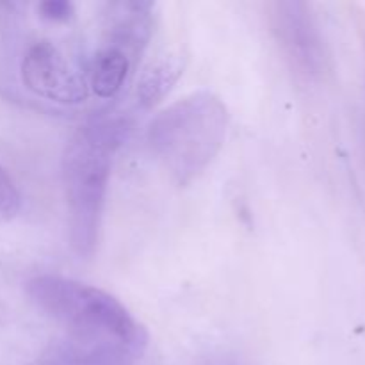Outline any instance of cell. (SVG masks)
Returning a JSON list of instances; mask_svg holds the SVG:
<instances>
[{
  "label": "cell",
  "instance_id": "1",
  "mask_svg": "<svg viewBox=\"0 0 365 365\" xmlns=\"http://www.w3.org/2000/svg\"><path fill=\"white\" fill-rule=\"evenodd\" d=\"M155 9L145 0L7 4L14 88L50 116L88 121L110 113L134 82Z\"/></svg>",
  "mask_w": 365,
  "mask_h": 365
},
{
  "label": "cell",
  "instance_id": "2",
  "mask_svg": "<svg viewBox=\"0 0 365 365\" xmlns=\"http://www.w3.org/2000/svg\"><path fill=\"white\" fill-rule=\"evenodd\" d=\"M27 294L64 334L46 346L43 365H135L148 348V331L109 292L73 278L39 274Z\"/></svg>",
  "mask_w": 365,
  "mask_h": 365
},
{
  "label": "cell",
  "instance_id": "3",
  "mask_svg": "<svg viewBox=\"0 0 365 365\" xmlns=\"http://www.w3.org/2000/svg\"><path fill=\"white\" fill-rule=\"evenodd\" d=\"M130 128V114L114 109L86 121L63 152L70 246L78 259H91L98 248L113 160Z\"/></svg>",
  "mask_w": 365,
  "mask_h": 365
},
{
  "label": "cell",
  "instance_id": "4",
  "mask_svg": "<svg viewBox=\"0 0 365 365\" xmlns=\"http://www.w3.org/2000/svg\"><path fill=\"white\" fill-rule=\"evenodd\" d=\"M228 109L210 91H196L160 110L148 127V146L178 185L209 168L227 138Z\"/></svg>",
  "mask_w": 365,
  "mask_h": 365
},
{
  "label": "cell",
  "instance_id": "5",
  "mask_svg": "<svg viewBox=\"0 0 365 365\" xmlns=\"http://www.w3.org/2000/svg\"><path fill=\"white\" fill-rule=\"evenodd\" d=\"M269 24L282 52L303 75L321 73L324 68V45L319 27L305 2H274L269 6Z\"/></svg>",
  "mask_w": 365,
  "mask_h": 365
},
{
  "label": "cell",
  "instance_id": "6",
  "mask_svg": "<svg viewBox=\"0 0 365 365\" xmlns=\"http://www.w3.org/2000/svg\"><path fill=\"white\" fill-rule=\"evenodd\" d=\"M184 68L185 57L182 53L170 52L152 61L139 75L135 86V109L150 110L159 103L184 73Z\"/></svg>",
  "mask_w": 365,
  "mask_h": 365
},
{
  "label": "cell",
  "instance_id": "7",
  "mask_svg": "<svg viewBox=\"0 0 365 365\" xmlns=\"http://www.w3.org/2000/svg\"><path fill=\"white\" fill-rule=\"evenodd\" d=\"M21 209V195L11 175L0 166V225L14 220Z\"/></svg>",
  "mask_w": 365,
  "mask_h": 365
},
{
  "label": "cell",
  "instance_id": "8",
  "mask_svg": "<svg viewBox=\"0 0 365 365\" xmlns=\"http://www.w3.org/2000/svg\"><path fill=\"white\" fill-rule=\"evenodd\" d=\"M216 365H228V364H216Z\"/></svg>",
  "mask_w": 365,
  "mask_h": 365
}]
</instances>
